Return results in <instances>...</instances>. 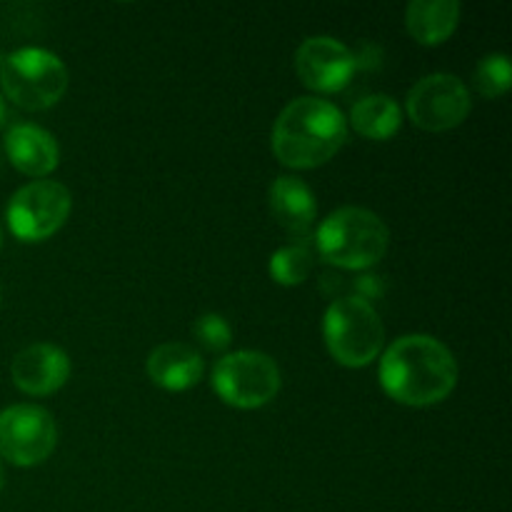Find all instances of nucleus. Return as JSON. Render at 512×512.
<instances>
[{"label": "nucleus", "mask_w": 512, "mask_h": 512, "mask_svg": "<svg viewBox=\"0 0 512 512\" xmlns=\"http://www.w3.org/2000/svg\"><path fill=\"white\" fill-rule=\"evenodd\" d=\"M148 378L170 393H183L200 383L205 373L203 355L188 343H163L148 355Z\"/></svg>", "instance_id": "obj_14"}, {"label": "nucleus", "mask_w": 512, "mask_h": 512, "mask_svg": "<svg viewBox=\"0 0 512 512\" xmlns=\"http://www.w3.org/2000/svg\"><path fill=\"white\" fill-rule=\"evenodd\" d=\"M315 265V253L308 245V240H298L293 245H285L278 253H273L270 258V275H273L275 283L280 285H300L308 280V275L313 273Z\"/></svg>", "instance_id": "obj_17"}, {"label": "nucleus", "mask_w": 512, "mask_h": 512, "mask_svg": "<svg viewBox=\"0 0 512 512\" xmlns=\"http://www.w3.org/2000/svg\"><path fill=\"white\" fill-rule=\"evenodd\" d=\"M470 108H473V100H470L468 85L458 75L450 73L425 75L410 88L408 100H405L410 120L430 133L458 128L470 115Z\"/></svg>", "instance_id": "obj_8"}, {"label": "nucleus", "mask_w": 512, "mask_h": 512, "mask_svg": "<svg viewBox=\"0 0 512 512\" xmlns=\"http://www.w3.org/2000/svg\"><path fill=\"white\" fill-rule=\"evenodd\" d=\"M295 70L305 88L318 93H338L345 90L358 70V58L348 45L330 35H315L303 40L295 53Z\"/></svg>", "instance_id": "obj_10"}, {"label": "nucleus", "mask_w": 512, "mask_h": 512, "mask_svg": "<svg viewBox=\"0 0 512 512\" xmlns=\"http://www.w3.org/2000/svg\"><path fill=\"white\" fill-rule=\"evenodd\" d=\"M323 335L328 353L345 368H365L385 345V328L378 310L363 298H338L325 310Z\"/></svg>", "instance_id": "obj_4"}, {"label": "nucleus", "mask_w": 512, "mask_h": 512, "mask_svg": "<svg viewBox=\"0 0 512 512\" xmlns=\"http://www.w3.org/2000/svg\"><path fill=\"white\" fill-rule=\"evenodd\" d=\"M213 388L220 400L233 408H263L278 395L280 370L270 355L258 350H238L215 363Z\"/></svg>", "instance_id": "obj_6"}, {"label": "nucleus", "mask_w": 512, "mask_h": 512, "mask_svg": "<svg viewBox=\"0 0 512 512\" xmlns=\"http://www.w3.org/2000/svg\"><path fill=\"white\" fill-rule=\"evenodd\" d=\"M512 85V65L503 53H490L475 68V88L485 98H500Z\"/></svg>", "instance_id": "obj_18"}, {"label": "nucleus", "mask_w": 512, "mask_h": 512, "mask_svg": "<svg viewBox=\"0 0 512 512\" xmlns=\"http://www.w3.org/2000/svg\"><path fill=\"white\" fill-rule=\"evenodd\" d=\"M15 388L23 390L25 395H53L68 383L70 378V360L60 348L50 343H35L20 350L10 365Z\"/></svg>", "instance_id": "obj_11"}, {"label": "nucleus", "mask_w": 512, "mask_h": 512, "mask_svg": "<svg viewBox=\"0 0 512 512\" xmlns=\"http://www.w3.org/2000/svg\"><path fill=\"white\" fill-rule=\"evenodd\" d=\"M348 140V120L330 100L298 98L273 125V153L293 170L320 168Z\"/></svg>", "instance_id": "obj_2"}, {"label": "nucleus", "mask_w": 512, "mask_h": 512, "mask_svg": "<svg viewBox=\"0 0 512 512\" xmlns=\"http://www.w3.org/2000/svg\"><path fill=\"white\" fill-rule=\"evenodd\" d=\"M8 160L30 178H45L58 168L60 150L53 135L33 123H15L5 133Z\"/></svg>", "instance_id": "obj_13"}, {"label": "nucleus", "mask_w": 512, "mask_h": 512, "mask_svg": "<svg viewBox=\"0 0 512 512\" xmlns=\"http://www.w3.org/2000/svg\"><path fill=\"white\" fill-rule=\"evenodd\" d=\"M460 3L455 0H413L405 8V28L420 45H440L455 33Z\"/></svg>", "instance_id": "obj_15"}, {"label": "nucleus", "mask_w": 512, "mask_h": 512, "mask_svg": "<svg viewBox=\"0 0 512 512\" xmlns=\"http://www.w3.org/2000/svg\"><path fill=\"white\" fill-rule=\"evenodd\" d=\"M58 428L48 410L38 405H13L0 413V458L18 468H33L50 458Z\"/></svg>", "instance_id": "obj_9"}, {"label": "nucleus", "mask_w": 512, "mask_h": 512, "mask_svg": "<svg viewBox=\"0 0 512 512\" xmlns=\"http://www.w3.org/2000/svg\"><path fill=\"white\" fill-rule=\"evenodd\" d=\"M350 125L355 133L368 140H388L403 125V110L388 95H368L353 105Z\"/></svg>", "instance_id": "obj_16"}, {"label": "nucleus", "mask_w": 512, "mask_h": 512, "mask_svg": "<svg viewBox=\"0 0 512 512\" xmlns=\"http://www.w3.org/2000/svg\"><path fill=\"white\" fill-rule=\"evenodd\" d=\"M0 85L23 110H48L68 90V68L45 48H20L0 65Z\"/></svg>", "instance_id": "obj_5"}, {"label": "nucleus", "mask_w": 512, "mask_h": 512, "mask_svg": "<svg viewBox=\"0 0 512 512\" xmlns=\"http://www.w3.org/2000/svg\"><path fill=\"white\" fill-rule=\"evenodd\" d=\"M193 335L205 350H210V353H218V350H225L230 345L233 330H230L228 320H225L223 315L205 313L193 323Z\"/></svg>", "instance_id": "obj_19"}, {"label": "nucleus", "mask_w": 512, "mask_h": 512, "mask_svg": "<svg viewBox=\"0 0 512 512\" xmlns=\"http://www.w3.org/2000/svg\"><path fill=\"white\" fill-rule=\"evenodd\" d=\"M5 485V473H3V465H0V490H3Z\"/></svg>", "instance_id": "obj_21"}, {"label": "nucleus", "mask_w": 512, "mask_h": 512, "mask_svg": "<svg viewBox=\"0 0 512 512\" xmlns=\"http://www.w3.org/2000/svg\"><path fill=\"white\" fill-rule=\"evenodd\" d=\"M3 120H5V105L3 100H0V125H3Z\"/></svg>", "instance_id": "obj_20"}, {"label": "nucleus", "mask_w": 512, "mask_h": 512, "mask_svg": "<svg viewBox=\"0 0 512 512\" xmlns=\"http://www.w3.org/2000/svg\"><path fill=\"white\" fill-rule=\"evenodd\" d=\"M0 245H3V233H0Z\"/></svg>", "instance_id": "obj_22"}, {"label": "nucleus", "mask_w": 512, "mask_h": 512, "mask_svg": "<svg viewBox=\"0 0 512 512\" xmlns=\"http://www.w3.org/2000/svg\"><path fill=\"white\" fill-rule=\"evenodd\" d=\"M268 203L270 213L285 233L298 240L310 238L315 218H318V205H315V195L305 185V180L295 178V175H280L270 185Z\"/></svg>", "instance_id": "obj_12"}, {"label": "nucleus", "mask_w": 512, "mask_h": 512, "mask_svg": "<svg viewBox=\"0 0 512 512\" xmlns=\"http://www.w3.org/2000/svg\"><path fill=\"white\" fill-rule=\"evenodd\" d=\"M73 198L55 180H33L23 185L8 203V225L23 243H40L58 233L68 220Z\"/></svg>", "instance_id": "obj_7"}, {"label": "nucleus", "mask_w": 512, "mask_h": 512, "mask_svg": "<svg viewBox=\"0 0 512 512\" xmlns=\"http://www.w3.org/2000/svg\"><path fill=\"white\" fill-rule=\"evenodd\" d=\"M390 230L373 210L340 208L320 223L315 248L320 258L345 270L373 268L388 253Z\"/></svg>", "instance_id": "obj_3"}, {"label": "nucleus", "mask_w": 512, "mask_h": 512, "mask_svg": "<svg viewBox=\"0 0 512 512\" xmlns=\"http://www.w3.org/2000/svg\"><path fill=\"white\" fill-rule=\"evenodd\" d=\"M458 383V363L440 340L403 335L380 360V385L400 405L428 408L448 398Z\"/></svg>", "instance_id": "obj_1"}]
</instances>
